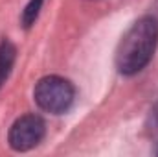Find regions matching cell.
<instances>
[{"label": "cell", "mask_w": 158, "mask_h": 157, "mask_svg": "<svg viewBox=\"0 0 158 157\" xmlns=\"http://www.w3.org/2000/svg\"><path fill=\"white\" fill-rule=\"evenodd\" d=\"M158 44V22L155 17L138 19L127 34L121 37L116 48V67L121 74L132 76L143 70Z\"/></svg>", "instance_id": "6da1fadb"}, {"label": "cell", "mask_w": 158, "mask_h": 157, "mask_svg": "<svg viewBox=\"0 0 158 157\" xmlns=\"http://www.w3.org/2000/svg\"><path fill=\"white\" fill-rule=\"evenodd\" d=\"M33 98L42 111L52 115L66 113L76 98V89L68 79L61 76H44L33 91Z\"/></svg>", "instance_id": "7a4b0ae2"}, {"label": "cell", "mask_w": 158, "mask_h": 157, "mask_svg": "<svg viewBox=\"0 0 158 157\" xmlns=\"http://www.w3.org/2000/svg\"><path fill=\"white\" fill-rule=\"evenodd\" d=\"M46 124L39 115H22L9 129L7 142L15 152H28L44 139Z\"/></svg>", "instance_id": "3957f363"}, {"label": "cell", "mask_w": 158, "mask_h": 157, "mask_svg": "<svg viewBox=\"0 0 158 157\" xmlns=\"http://www.w3.org/2000/svg\"><path fill=\"white\" fill-rule=\"evenodd\" d=\"M15 57H17V48L11 41L4 39L0 43V87L4 85V81L7 79L11 69H13V63H15Z\"/></svg>", "instance_id": "277c9868"}, {"label": "cell", "mask_w": 158, "mask_h": 157, "mask_svg": "<svg viewBox=\"0 0 158 157\" xmlns=\"http://www.w3.org/2000/svg\"><path fill=\"white\" fill-rule=\"evenodd\" d=\"M42 4H44V0H30V2H28V6H26L24 11H22V17H20V22H22L24 28H30L31 24H35Z\"/></svg>", "instance_id": "5b68a950"}, {"label": "cell", "mask_w": 158, "mask_h": 157, "mask_svg": "<svg viewBox=\"0 0 158 157\" xmlns=\"http://www.w3.org/2000/svg\"><path fill=\"white\" fill-rule=\"evenodd\" d=\"M153 117H155V120L158 122V102H156V105H155V109H153Z\"/></svg>", "instance_id": "8992f818"}, {"label": "cell", "mask_w": 158, "mask_h": 157, "mask_svg": "<svg viewBox=\"0 0 158 157\" xmlns=\"http://www.w3.org/2000/svg\"><path fill=\"white\" fill-rule=\"evenodd\" d=\"M156 154H158V150H156Z\"/></svg>", "instance_id": "52a82bcc"}]
</instances>
